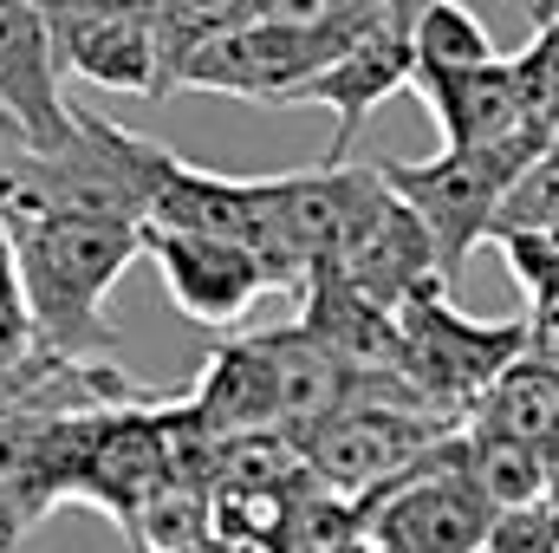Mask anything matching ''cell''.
Here are the masks:
<instances>
[{
    "mask_svg": "<svg viewBox=\"0 0 559 553\" xmlns=\"http://www.w3.org/2000/svg\"><path fill=\"white\" fill-rule=\"evenodd\" d=\"M7 222L20 235V274H26V313L52 352L98 358L111 339L105 293L143 255V228L131 222H92V215H59V209H26L7 202Z\"/></svg>",
    "mask_w": 559,
    "mask_h": 553,
    "instance_id": "1",
    "label": "cell"
},
{
    "mask_svg": "<svg viewBox=\"0 0 559 553\" xmlns=\"http://www.w3.org/2000/svg\"><path fill=\"white\" fill-rule=\"evenodd\" d=\"M449 280H429L417 299H404V345H411V391L429 411L462 416L481 411L488 391L534 352V319H468L442 293Z\"/></svg>",
    "mask_w": 559,
    "mask_h": 553,
    "instance_id": "3",
    "label": "cell"
},
{
    "mask_svg": "<svg viewBox=\"0 0 559 553\" xmlns=\"http://www.w3.org/2000/svg\"><path fill=\"white\" fill-rule=\"evenodd\" d=\"M13 306H26V274H20V235L0 209V313H13Z\"/></svg>",
    "mask_w": 559,
    "mask_h": 553,
    "instance_id": "13",
    "label": "cell"
},
{
    "mask_svg": "<svg viewBox=\"0 0 559 553\" xmlns=\"http://www.w3.org/2000/svg\"><path fill=\"white\" fill-rule=\"evenodd\" d=\"M182 553H254V548H235V541H202V548H182Z\"/></svg>",
    "mask_w": 559,
    "mask_h": 553,
    "instance_id": "14",
    "label": "cell"
},
{
    "mask_svg": "<svg viewBox=\"0 0 559 553\" xmlns=\"http://www.w3.org/2000/svg\"><path fill=\"white\" fill-rule=\"evenodd\" d=\"M143 255L156 261L163 293L182 319L209 326V332H228L254 313L261 293H274L267 268L241 248V242H222V235H189V228H143Z\"/></svg>",
    "mask_w": 559,
    "mask_h": 553,
    "instance_id": "8",
    "label": "cell"
},
{
    "mask_svg": "<svg viewBox=\"0 0 559 553\" xmlns=\"http://www.w3.org/2000/svg\"><path fill=\"white\" fill-rule=\"evenodd\" d=\"M547 163V138L521 131L508 143H481V150H442L423 163H378L384 183L423 215V228L436 235L442 274L455 280L462 261L495 235L501 209L514 202V189Z\"/></svg>",
    "mask_w": 559,
    "mask_h": 553,
    "instance_id": "2",
    "label": "cell"
},
{
    "mask_svg": "<svg viewBox=\"0 0 559 553\" xmlns=\"http://www.w3.org/2000/svg\"><path fill=\"white\" fill-rule=\"evenodd\" d=\"M358 33H293V26H274V20H248V26L209 39L189 59L182 92H228V98H254V105H299L306 85Z\"/></svg>",
    "mask_w": 559,
    "mask_h": 553,
    "instance_id": "6",
    "label": "cell"
},
{
    "mask_svg": "<svg viewBox=\"0 0 559 553\" xmlns=\"http://www.w3.org/2000/svg\"><path fill=\"white\" fill-rule=\"evenodd\" d=\"M0 111L26 156H52L79 138V105L66 98V52L33 0H0Z\"/></svg>",
    "mask_w": 559,
    "mask_h": 553,
    "instance_id": "7",
    "label": "cell"
},
{
    "mask_svg": "<svg viewBox=\"0 0 559 553\" xmlns=\"http://www.w3.org/2000/svg\"><path fill=\"white\" fill-rule=\"evenodd\" d=\"M365 515L378 553H488V534L501 521L495 502L468 482L455 436H442L391 489L365 495Z\"/></svg>",
    "mask_w": 559,
    "mask_h": 553,
    "instance_id": "4",
    "label": "cell"
},
{
    "mask_svg": "<svg viewBox=\"0 0 559 553\" xmlns=\"http://www.w3.org/2000/svg\"><path fill=\"white\" fill-rule=\"evenodd\" d=\"M338 553H378V541L365 534V541H352V548H338Z\"/></svg>",
    "mask_w": 559,
    "mask_h": 553,
    "instance_id": "16",
    "label": "cell"
},
{
    "mask_svg": "<svg viewBox=\"0 0 559 553\" xmlns=\"http://www.w3.org/2000/svg\"><path fill=\"white\" fill-rule=\"evenodd\" d=\"M325 274L371 293L391 313H404V299H417L429 280H449L442 255H436V235L423 228L417 209L384 183V169H378V189L365 196V209H358V222H352V235H345V248H338V261Z\"/></svg>",
    "mask_w": 559,
    "mask_h": 553,
    "instance_id": "9",
    "label": "cell"
},
{
    "mask_svg": "<svg viewBox=\"0 0 559 553\" xmlns=\"http://www.w3.org/2000/svg\"><path fill=\"white\" fill-rule=\"evenodd\" d=\"M411 92L429 105V118L442 131V150H481V143H508L521 131H540L527 79H521V59H495V66L449 72V79H417Z\"/></svg>",
    "mask_w": 559,
    "mask_h": 553,
    "instance_id": "10",
    "label": "cell"
},
{
    "mask_svg": "<svg viewBox=\"0 0 559 553\" xmlns=\"http://www.w3.org/2000/svg\"><path fill=\"white\" fill-rule=\"evenodd\" d=\"M0 143H7V150H20V138H13V125H7V111H0Z\"/></svg>",
    "mask_w": 559,
    "mask_h": 553,
    "instance_id": "15",
    "label": "cell"
},
{
    "mask_svg": "<svg viewBox=\"0 0 559 553\" xmlns=\"http://www.w3.org/2000/svg\"><path fill=\"white\" fill-rule=\"evenodd\" d=\"M495 33L481 26L475 7L462 0H429L417 13V79H449V72H475L495 66Z\"/></svg>",
    "mask_w": 559,
    "mask_h": 553,
    "instance_id": "12",
    "label": "cell"
},
{
    "mask_svg": "<svg viewBox=\"0 0 559 553\" xmlns=\"http://www.w3.org/2000/svg\"><path fill=\"white\" fill-rule=\"evenodd\" d=\"M442 436H449L442 416L404 411V404H384V398H352L345 411H332L325 423H312L299 436V456L325 489L365 502V495L391 489L397 475H411Z\"/></svg>",
    "mask_w": 559,
    "mask_h": 553,
    "instance_id": "5",
    "label": "cell"
},
{
    "mask_svg": "<svg viewBox=\"0 0 559 553\" xmlns=\"http://www.w3.org/2000/svg\"><path fill=\"white\" fill-rule=\"evenodd\" d=\"M189 411L202 416L215 436H248V430H280V398H274V358L267 339H222L189 391Z\"/></svg>",
    "mask_w": 559,
    "mask_h": 553,
    "instance_id": "11",
    "label": "cell"
}]
</instances>
